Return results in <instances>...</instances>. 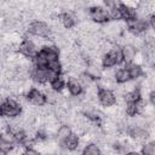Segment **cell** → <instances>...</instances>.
I'll return each instance as SVG.
<instances>
[{"instance_id": "7", "label": "cell", "mask_w": 155, "mask_h": 155, "mask_svg": "<svg viewBox=\"0 0 155 155\" xmlns=\"http://www.w3.org/2000/svg\"><path fill=\"white\" fill-rule=\"evenodd\" d=\"M25 97H27L28 102H30L35 107H42V105L46 104V97H45V94L40 90H38V88H34V87L30 88L27 92Z\"/></svg>"}, {"instance_id": "18", "label": "cell", "mask_w": 155, "mask_h": 155, "mask_svg": "<svg viewBox=\"0 0 155 155\" xmlns=\"http://www.w3.org/2000/svg\"><path fill=\"white\" fill-rule=\"evenodd\" d=\"M82 155H102L101 148L94 143H88L82 150Z\"/></svg>"}, {"instance_id": "23", "label": "cell", "mask_w": 155, "mask_h": 155, "mask_svg": "<svg viewBox=\"0 0 155 155\" xmlns=\"http://www.w3.org/2000/svg\"><path fill=\"white\" fill-rule=\"evenodd\" d=\"M59 76L58 73H54V71H51V70H47V81L51 84L52 81H54Z\"/></svg>"}, {"instance_id": "14", "label": "cell", "mask_w": 155, "mask_h": 155, "mask_svg": "<svg viewBox=\"0 0 155 155\" xmlns=\"http://www.w3.org/2000/svg\"><path fill=\"white\" fill-rule=\"evenodd\" d=\"M30 76L34 81L39 84H45L47 81V69L46 68H34L30 73Z\"/></svg>"}, {"instance_id": "21", "label": "cell", "mask_w": 155, "mask_h": 155, "mask_svg": "<svg viewBox=\"0 0 155 155\" xmlns=\"http://www.w3.org/2000/svg\"><path fill=\"white\" fill-rule=\"evenodd\" d=\"M46 69L59 74V73L62 71V63H61L58 59H56V61H51V62H48V63H47Z\"/></svg>"}, {"instance_id": "27", "label": "cell", "mask_w": 155, "mask_h": 155, "mask_svg": "<svg viewBox=\"0 0 155 155\" xmlns=\"http://www.w3.org/2000/svg\"><path fill=\"white\" fill-rule=\"evenodd\" d=\"M0 155H7V151L2 148H0Z\"/></svg>"}, {"instance_id": "15", "label": "cell", "mask_w": 155, "mask_h": 155, "mask_svg": "<svg viewBox=\"0 0 155 155\" xmlns=\"http://www.w3.org/2000/svg\"><path fill=\"white\" fill-rule=\"evenodd\" d=\"M114 79H115V82H117V84H126V82H128L131 80L128 69L126 67L117 69L116 73L114 74Z\"/></svg>"}, {"instance_id": "13", "label": "cell", "mask_w": 155, "mask_h": 155, "mask_svg": "<svg viewBox=\"0 0 155 155\" xmlns=\"http://www.w3.org/2000/svg\"><path fill=\"white\" fill-rule=\"evenodd\" d=\"M58 18H59V22H61V24L63 25V28H65V29H71L73 27H75L76 18H75V16L71 15L70 12L59 13V15H58Z\"/></svg>"}, {"instance_id": "12", "label": "cell", "mask_w": 155, "mask_h": 155, "mask_svg": "<svg viewBox=\"0 0 155 155\" xmlns=\"http://www.w3.org/2000/svg\"><path fill=\"white\" fill-rule=\"evenodd\" d=\"M40 52L45 56V58L47 59V62H51V61H56L58 59L59 57V50L56 45H48V46H45L40 50Z\"/></svg>"}, {"instance_id": "22", "label": "cell", "mask_w": 155, "mask_h": 155, "mask_svg": "<svg viewBox=\"0 0 155 155\" xmlns=\"http://www.w3.org/2000/svg\"><path fill=\"white\" fill-rule=\"evenodd\" d=\"M125 107H126V108H125V114H126L127 116L132 117V116H134V115L138 114V113H137V104H136V103H126Z\"/></svg>"}, {"instance_id": "8", "label": "cell", "mask_w": 155, "mask_h": 155, "mask_svg": "<svg viewBox=\"0 0 155 155\" xmlns=\"http://www.w3.org/2000/svg\"><path fill=\"white\" fill-rule=\"evenodd\" d=\"M59 144H61L64 149L70 150V151H74V150H76V149L79 148V145H80V138H79L78 134L71 133L70 136H68V137H67L63 142H61Z\"/></svg>"}, {"instance_id": "11", "label": "cell", "mask_w": 155, "mask_h": 155, "mask_svg": "<svg viewBox=\"0 0 155 155\" xmlns=\"http://www.w3.org/2000/svg\"><path fill=\"white\" fill-rule=\"evenodd\" d=\"M67 88H68V92L73 96V97H78L84 91V87L82 85L80 84V81L75 78H70L67 82Z\"/></svg>"}, {"instance_id": "25", "label": "cell", "mask_w": 155, "mask_h": 155, "mask_svg": "<svg viewBox=\"0 0 155 155\" xmlns=\"http://www.w3.org/2000/svg\"><path fill=\"white\" fill-rule=\"evenodd\" d=\"M149 101H150V104L154 105V103H155V92H154V91L150 92V94H149Z\"/></svg>"}, {"instance_id": "1", "label": "cell", "mask_w": 155, "mask_h": 155, "mask_svg": "<svg viewBox=\"0 0 155 155\" xmlns=\"http://www.w3.org/2000/svg\"><path fill=\"white\" fill-rule=\"evenodd\" d=\"M22 113V107L13 98H7L0 104V116L15 119Z\"/></svg>"}, {"instance_id": "26", "label": "cell", "mask_w": 155, "mask_h": 155, "mask_svg": "<svg viewBox=\"0 0 155 155\" xmlns=\"http://www.w3.org/2000/svg\"><path fill=\"white\" fill-rule=\"evenodd\" d=\"M126 155H140V154L138 151H136V150H130V151L126 153Z\"/></svg>"}, {"instance_id": "3", "label": "cell", "mask_w": 155, "mask_h": 155, "mask_svg": "<svg viewBox=\"0 0 155 155\" xmlns=\"http://www.w3.org/2000/svg\"><path fill=\"white\" fill-rule=\"evenodd\" d=\"M30 35L38 36V38H50L51 35V30L47 25V23L42 22V21H33L29 25L28 29Z\"/></svg>"}, {"instance_id": "9", "label": "cell", "mask_w": 155, "mask_h": 155, "mask_svg": "<svg viewBox=\"0 0 155 155\" xmlns=\"http://www.w3.org/2000/svg\"><path fill=\"white\" fill-rule=\"evenodd\" d=\"M119 10H120L121 19H125L126 22H130V21H133L137 18V10L126 6L124 2L119 4Z\"/></svg>"}, {"instance_id": "20", "label": "cell", "mask_w": 155, "mask_h": 155, "mask_svg": "<svg viewBox=\"0 0 155 155\" xmlns=\"http://www.w3.org/2000/svg\"><path fill=\"white\" fill-rule=\"evenodd\" d=\"M140 155H155V144L154 142H148L143 145L142 148V154Z\"/></svg>"}, {"instance_id": "6", "label": "cell", "mask_w": 155, "mask_h": 155, "mask_svg": "<svg viewBox=\"0 0 155 155\" xmlns=\"http://www.w3.org/2000/svg\"><path fill=\"white\" fill-rule=\"evenodd\" d=\"M18 52L25 57V58H34L36 54H38V47L28 39H24L21 44H19V47H18Z\"/></svg>"}, {"instance_id": "16", "label": "cell", "mask_w": 155, "mask_h": 155, "mask_svg": "<svg viewBox=\"0 0 155 155\" xmlns=\"http://www.w3.org/2000/svg\"><path fill=\"white\" fill-rule=\"evenodd\" d=\"M73 133V131H71V127L70 126H68V125H65V124H63L62 126H59L58 127V130L56 131V136H57V138H58V140H59V143L61 142H63L68 136H70Z\"/></svg>"}, {"instance_id": "24", "label": "cell", "mask_w": 155, "mask_h": 155, "mask_svg": "<svg viewBox=\"0 0 155 155\" xmlns=\"http://www.w3.org/2000/svg\"><path fill=\"white\" fill-rule=\"evenodd\" d=\"M22 155H41L38 150H35V149H33V148H27L23 153H22Z\"/></svg>"}, {"instance_id": "28", "label": "cell", "mask_w": 155, "mask_h": 155, "mask_svg": "<svg viewBox=\"0 0 155 155\" xmlns=\"http://www.w3.org/2000/svg\"><path fill=\"white\" fill-rule=\"evenodd\" d=\"M45 155H52V154H45Z\"/></svg>"}, {"instance_id": "10", "label": "cell", "mask_w": 155, "mask_h": 155, "mask_svg": "<svg viewBox=\"0 0 155 155\" xmlns=\"http://www.w3.org/2000/svg\"><path fill=\"white\" fill-rule=\"evenodd\" d=\"M136 54H137V50L130 45L126 44L122 46L121 48V56H122V62H126L127 64H131L133 59H136Z\"/></svg>"}, {"instance_id": "17", "label": "cell", "mask_w": 155, "mask_h": 155, "mask_svg": "<svg viewBox=\"0 0 155 155\" xmlns=\"http://www.w3.org/2000/svg\"><path fill=\"white\" fill-rule=\"evenodd\" d=\"M128 73H130V78L131 79H138L143 75V69L140 67V64H136V63H131L128 65Z\"/></svg>"}, {"instance_id": "4", "label": "cell", "mask_w": 155, "mask_h": 155, "mask_svg": "<svg viewBox=\"0 0 155 155\" xmlns=\"http://www.w3.org/2000/svg\"><path fill=\"white\" fill-rule=\"evenodd\" d=\"M88 10H90V11H88V16H90V18H91L94 23L101 24V23H107V22L109 21L108 11H107L104 7L96 5V6H91Z\"/></svg>"}, {"instance_id": "5", "label": "cell", "mask_w": 155, "mask_h": 155, "mask_svg": "<svg viewBox=\"0 0 155 155\" xmlns=\"http://www.w3.org/2000/svg\"><path fill=\"white\" fill-rule=\"evenodd\" d=\"M97 98L99 101V103L105 107H113L115 104V93L111 90H107V88H98L97 92Z\"/></svg>"}, {"instance_id": "19", "label": "cell", "mask_w": 155, "mask_h": 155, "mask_svg": "<svg viewBox=\"0 0 155 155\" xmlns=\"http://www.w3.org/2000/svg\"><path fill=\"white\" fill-rule=\"evenodd\" d=\"M64 85H65V81H64V79L62 76H58L54 81L51 82V87H52V90L54 92H62L63 88H64Z\"/></svg>"}, {"instance_id": "2", "label": "cell", "mask_w": 155, "mask_h": 155, "mask_svg": "<svg viewBox=\"0 0 155 155\" xmlns=\"http://www.w3.org/2000/svg\"><path fill=\"white\" fill-rule=\"evenodd\" d=\"M122 62V56H121V50H117V47L111 48L109 52L103 54L102 58V67L105 69H110L116 64H120Z\"/></svg>"}]
</instances>
